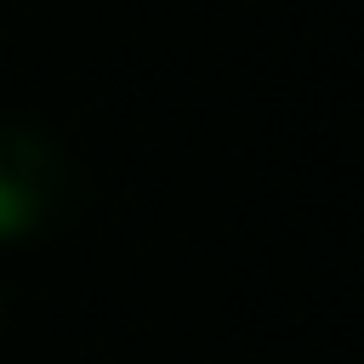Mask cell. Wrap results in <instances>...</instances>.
Listing matches in <instances>:
<instances>
[{"label":"cell","mask_w":364,"mask_h":364,"mask_svg":"<svg viewBox=\"0 0 364 364\" xmlns=\"http://www.w3.org/2000/svg\"><path fill=\"white\" fill-rule=\"evenodd\" d=\"M0 318H6V290H0Z\"/></svg>","instance_id":"7a4b0ae2"},{"label":"cell","mask_w":364,"mask_h":364,"mask_svg":"<svg viewBox=\"0 0 364 364\" xmlns=\"http://www.w3.org/2000/svg\"><path fill=\"white\" fill-rule=\"evenodd\" d=\"M68 199V159L63 148L34 131L0 119V239L40 233Z\"/></svg>","instance_id":"6da1fadb"}]
</instances>
